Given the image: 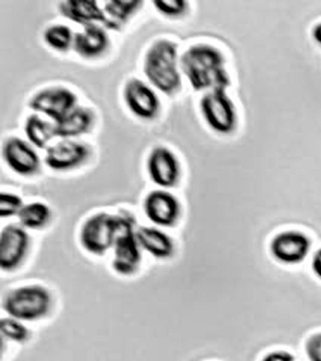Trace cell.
Wrapping results in <instances>:
<instances>
[{"mask_svg":"<svg viewBox=\"0 0 321 361\" xmlns=\"http://www.w3.org/2000/svg\"><path fill=\"white\" fill-rule=\"evenodd\" d=\"M222 51L207 44H194L180 59L183 73L195 90H226L230 86L229 73Z\"/></svg>","mask_w":321,"mask_h":361,"instance_id":"1","label":"cell"},{"mask_svg":"<svg viewBox=\"0 0 321 361\" xmlns=\"http://www.w3.org/2000/svg\"><path fill=\"white\" fill-rule=\"evenodd\" d=\"M143 70L160 92L168 95L176 93L181 86L176 44L165 39L155 42L146 53Z\"/></svg>","mask_w":321,"mask_h":361,"instance_id":"2","label":"cell"},{"mask_svg":"<svg viewBox=\"0 0 321 361\" xmlns=\"http://www.w3.org/2000/svg\"><path fill=\"white\" fill-rule=\"evenodd\" d=\"M200 109L205 123L218 134H232L238 126V110L226 90L217 89L205 92L200 101Z\"/></svg>","mask_w":321,"mask_h":361,"instance_id":"3","label":"cell"},{"mask_svg":"<svg viewBox=\"0 0 321 361\" xmlns=\"http://www.w3.org/2000/svg\"><path fill=\"white\" fill-rule=\"evenodd\" d=\"M49 307V290L39 285L13 290L4 300L8 314L18 320H36L46 315Z\"/></svg>","mask_w":321,"mask_h":361,"instance_id":"4","label":"cell"},{"mask_svg":"<svg viewBox=\"0 0 321 361\" xmlns=\"http://www.w3.org/2000/svg\"><path fill=\"white\" fill-rule=\"evenodd\" d=\"M120 217L106 213L90 217L81 228L80 241L83 247L91 253L103 254L114 247Z\"/></svg>","mask_w":321,"mask_h":361,"instance_id":"5","label":"cell"},{"mask_svg":"<svg viewBox=\"0 0 321 361\" xmlns=\"http://www.w3.org/2000/svg\"><path fill=\"white\" fill-rule=\"evenodd\" d=\"M114 268L116 272L128 275L139 264L140 254L136 233H133L131 219L121 216L119 227L114 240Z\"/></svg>","mask_w":321,"mask_h":361,"instance_id":"6","label":"cell"},{"mask_svg":"<svg viewBox=\"0 0 321 361\" xmlns=\"http://www.w3.org/2000/svg\"><path fill=\"white\" fill-rule=\"evenodd\" d=\"M311 250L309 237L298 231H284L276 234L269 244V252L276 262L284 265L301 264Z\"/></svg>","mask_w":321,"mask_h":361,"instance_id":"7","label":"cell"},{"mask_svg":"<svg viewBox=\"0 0 321 361\" xmlns=\"http://www.w3.org/2000/svg\"><path fill=\"white\" fill-rule=\"evenodd\" d=\"M77 104V96L66 87H49L33 96L29 106L35 111L43 113L54 121H63Z\"/></svg>","mask_w":321,"mask_h":361,"instance_id":"8","label":"cell"},{"mask_svg":"<svg viewBox=\"0 0 321 361\" xmlns=\"http://www.w3.org/2000/svg\"><path fill=\"white\" fill-rule=\"evenodd\" d=\"M123 98L129 110L137 117L152 120L159 113V98L154 90L140 79L132 78L126 84Z\"/></svg>","mask_w":321,"mask_h":361,"instance_id":"9","label":"cell"},{"mask_svg":"<svg viewBox=\"0 0 321 361\" xmlns=\"http://www.w3.org/2000/svg\"><path fill=\"white\" fill-rule=\"evenodd\" d=\"M4 158L12 171L24 176L35 174L40 168L37 152L18 137H10L5 141Z\"/></svg>","mask_w":321,"mask_h":361,"instance_id":"10","label":"cell"},{"mask_svg":"<svg viewBox=\"0 0 321 361\" xmlns=\"http://www.w3.org/2000/svg\"><path fill=\"white\" fill-rule=\"evenodd\" d=\"M147 169L152 180L162 188H171L179 179L178 160L165 147H157L151 152L148 157Z\"/></svg>","mask_w":321,"mask_h":361,"instance_id":"11","label":"cell"},{"mask_svg":"<svg viewBox=\"0 0 321 361\" xmlns=\"http://www.w3.org/2000/svg\"><path fill=\"white\" fill-rule=\"evenodd\" d=\"M89 157L88 147L83 143L66 140L47 149V165L54 171H67L80 166Z\"/></svg>","mask_w":321,"mask_h":361,"instance_id":"12","label":"cell"},{"mask_svg":"<svg viewBox=\"0 0 321 361\" xmlns=\"http://www.w3.org/2000/svg\"><path fill=\"white\" fill-rule=\"evenodd\" d=\"M29 245L26 231L18 226L9 225L4 228L0 241V262L2 269L11 270L23 259Z\"/></svg>","mask_w":321,"mask_h":361,"instance_id":"13","label":"cell"},{"mask_svg":"<svg viewBox=\"0 0 321 361\" xmlns=\"http://www.w3.org/2000/svg\"><path fill=\"white\" fill-rule=\"evenodd\" d=\"M146 216L155 224L170 227L178 219L180 206L178 200L169 192H151L145 200Z\"/></svg>","mask_w":321,"mask_h":361,"instance_id":"14","label":"cell"},{"mask_svg":"<svg viewBox=\"0 0 321 361\" xmlns=\"http://www.w3.org/2000/svg\"><path fill=\"white\" fill-rule=\"evenodd\" d=\"M59 11L67 19L83 25L102 24L108 28L117 30L116 27L107 17L105 11L99 7L97 1H69L61 2Z\"/></svg>","mask_w":321,"mask_h":361,"instance_id":"15","label":"cell"},{"mask_svg":"<svg viewBox=\"0 0 321 361\" xmlns=\"http://www.w3.org/2000/svg\"><path fill=\"white\" fill-rule=\"evenodd\" d=\"M108 34L100 25H92L75 34L73 48L84 59H95L102 55L109 47Z\"/></svg>","mask_w":321,"mask_h":361,"instance_id":"16","label":"cell"},{"mask_svg":"<svg viewBox=\"0 0 321 361\" xmlns=\"http://www.w3.org/2000/svg\"><path fill=\"white\" fill-rule=\"evenodd\" d=\"M94 123V114L86 107L77 106L60 123L53 126V135L61 138L85 134Z\"/></svg>","mask_w":321,"mask_h":361,"instance_id":"17","label":"cell"},{"mask_svg":"<svg viewBox=\"0 0 321 361\" xmlns=\"http://www.w3.org/2000/svg\"><path fill=\"white\" fill-rule=\"evenodd\" d=\"M136 237L139 245L157 258H166L173 252L174 245L170 237L157 228H140Z\"/></svg>","mask_w":321,"mask_h":361,"instance_id":"18","label":"cell"},{"mask_svg":"<svg viewBox=\"0 0 321 361\" xmlns=\"http://www.w3.org/2000/svg\"><path fill=\"white\" fill-rule=\"evenodd\" d=\"M25 132L30 142L40 149L44 148L49 140L54 137L53 126L44 121L38 115H32L27 118Z\"/></svg>","mask_w":321,"mask_h":361,"instance_id":"19","label":"cell"},{"mask_svg":"<svg viewBox=\"0 0 321 361\" xmlns=\"http://www.w3.org/2000/svg\"><path fill=\"white\" fill-rule=\"evenodd\" d=\"M143 5L142 1H121V0H112L105 3L104 11L109 21L116 27L117 30H120L122 24L128 21L129 17L136 13Z\"/></svg>","mask_w":321,"mask_h":361,"instance_id":"20","label":"cell"},{"mask_svg":"<svg viewBox=\"0 0 321 361\" xmlns=\"http://www.w3.org/2000/svg\"><path fill=\"white\" fill-rule=\"evenodd\" d=\"M22 225L30 228H38L46 225L50 219V210L42 202L25 205L18 213Z\"/></svg>","mask_w":321,"mask_h":361,"instance_id":"21","label":"cell"},{"mask_svg":"<svg viewBox=\"0 0 321 361\" xmlns=\"http://www.w3.org/2000/svg\"><path fill=\"white\" fill-rule=\"evenodd\" d=\"M74 37L70 27L63 25H54L44 33V39L53 49L64 52L73 47Z\"/></svg>","mask_w":321,"mask_h":361,"instance_id":"22","label":"cell"},{"mask_svg":"<svg viewBox=\"0 0 321 361\" xmlns=\"http://www.w3.org/2000/svg\"><path fill=\"white\" fill-rule=\"evenodd\" d=\"M23 207L22 200L15 194L1 193L0 195V216H13L18 214Z\"/></svg>","mask_w":321,"mask_h":361,"instance_id":"23","label":"cell"},{"mask_svg":"<svg viewBox=\"0 0 321 361\" xmlns=\"http://www.w3.org/2000/svg\"><path fill=\"white\" fill-rule=\"evenodd\" d=\"M155 7L159 13L165 16L176 17L183 16L188 10V3L183 0H171V1H155Z\"/></svg>","mask_w":321,"mask_h":361,"instance_id":"24","label":"cell"},{"mask_svg":"<svg viewBox=\"0 0 321 361\" xmlns=\"http://www.w3.org/2000/svg\"><path fill=\"white\" fill-rule=\"evenodd\" d=\"M1 330L5 336L16 341H24L28 336L26 327L13 319H4L1 321Z\"/></svg>","mask_w":321,"mask_h":361,"instance_id":"25","label":"cell"},{"mask_svg":"<svg viewBox=\"0 0 321 361\" xmlns=\"http://www.w3.org/2000/svg\"><path fill=\"white\" fill-rule=\"evenodd\" d=\"M304 350L309 361H321V332L315 333L307 338Z\"/></svg>","mask_w":321,"mask_h":361,"instance_id":"26","label":"cell"},{"mask_svg":"<svg viewBox=\"0 0 321 361\" xmlns=\"http://www.w3.org/2000/svg\"><path fill=\"white\" fill-rule=\"evenodd\" d=\"M261 361H295V357L291 353L278 350V351L269 353L262 358Z\"/></svg>","mask_w":321,"mask_h":361,"instance_id":"27","label":"cell"},{"mask_svg":"<svg viewBox=\"0 0 321 361\" xmlns=\"http://www.w3.org/2000/svg\"><path fill=\"white\" fill-rule=\"evenodd\" d=\"M311 267L314 275L321 281V248L315 251L313 256Z\"/></svg>","mask_w":321,"mask_h":361,"instance_id":"28","label":"cell"},{"mask_svg":"<svg viewBox=\"0 0 321 361\" xmlns=\"http://www.w3.org/2000/svg\"><path fill=\"white\" fill-rule=\"evenodd\" d=\"M312 37L314 41L321 47V22H318L313 27Z\"/></svg>","mask_w":321,"mask_h":361,"instance_id":"29","label":"cell"}]
</instances>
